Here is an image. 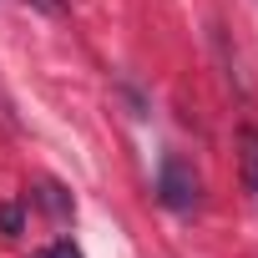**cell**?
Here are the masks:
<instances>
[{"instance_id":"cell-1","label":"cell","mask_w":258,"mask_h":258,"mask_svg":"<svg viewBox=\"0 0 258 258\" xmlns=\"http://www.w3.org/2000/svg\"><path fill=\"white\" fill-rule=\"evenodd\" d=\"M198 192H203V187H198V172H192L182 157H167V162L157 167V198H162L167 208L182 213V208L198 203Z\"/></svg>"},{"instance_id":"cell-6","label":"cell","mask_w":258,"mask_h":258,"mask_svg":"<svg viewBox=\"0 0 258 258\" xmlns=\"http://www.w3.org/2000/svg\"><path fill=\"white\" fill-rule=\"evenodd\" d=\"M36 6H41L46 16H61V11H66V6H61V0H36Z\"/></svg>"},{"instance_id":"cell-3","label":"cell","mask_w":258,"mask_h":258,"mask_svg":"<svg viewBox=\"0 0 258 258\" xmlns=\"http://www.w3.org/2000/svg\"><path fill=\"white\" fill-rule=\"evenodd\" d=\"M36 258H81V248H76L71 238H61V243H51V248H41Z\"/></svg>"},{"instance_id":"cell-4","label":"cell","mask_w":258,"mask_h":258,"mask_svg":"<svg viewBox=\"0 0 258 258\" xmlns=\"http://www.w3.org/2000/svg\"><path fill=\"white\" fill-rule=\"evenodd\" d=\"M0 228H6L11 238L21 233V208H16V203H6V208H0Z\"/></svg>"},{"instance_id":"cell-2","label":"cell","mask_w":258,"mask_h":258,"mask_svg":"<svg viewBox=\"0 0 258 258\" xmlns=\"http://www.w3.org/2000/svg\"><path fill=\"white\" fill-rule=\"evenodd\" d=\"M238 142H243V172H248V187L258 192V132L248 126V132H243Z\"/></svg>"},{"instance_id":"cell-5","label":"cell","mask_w":258,"mask_h":258,"mask_svg":"<svg viewBox=\"0 0 258 258\" xmlns=\"http://www.w3.org/2000/svg\"><path fill=\"white\" fill-rule=\"evenodd\" d=\"M41 203H46L51 213H66V198H61V187H41Z\"/></svg>"}]
</instances>
